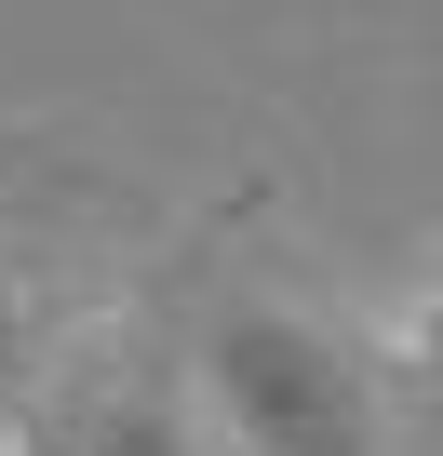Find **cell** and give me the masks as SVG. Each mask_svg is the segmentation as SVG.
Instances as JSON below:
<instances>
[{"label": "cell", "instance_id": "obj_1", "mask_svg": "<svg viewBox=\"0 0 443 456\" xmlns=\"http://www.w3.org/2000/svg\"><path fill=\"white\" fill-rule=\"evenodd\" d=\"M201 416L229 456H363V389L296 322H229L201 362Z\"/></svg>", "mask_w": 443, "mask_h": 456}, {"label": "cell", "instance_id": "obj_2", "mask_svg": "<svg viewBox=\"0 0 443 456\" xmlns=\"http://www.w3.org/2000/svg\"><path fill=\"white\" fill-rule=\"evenodd\" d=\"M14 456H229L215 429H188L175 403H81V389H41L28 403V429H14Z\"/></svg>", "mask_w": 443, "mask_h": 456}, {"label": "cell", "instance_id": "obj_3", "mask_svg": "<svg viewBox=\"0 0 443 456\" xmlns=\"http://www.w3.org/2000/svg\"><path fill=\"white\" fill-rule=\"evenodd\" d=\"M28 403H41V389H28V322H14V309H0V443H14V429H28Z\"/></svg>", "mask_w": 443, "mask_h": 456}, {"label": "cell", "instance_id": "obj_4", "mask_svg": "<svg viewBox=\"0 0 443 456\" xmlns=\"http://www.w3.org/2000/svg\"><path fill=\"white\" fill-rule=\"evenodd\" d=\"M0 456H14V443H0Z\"/></svg>", "mask_w": 443, "mask_h": 456}]
</instances>
